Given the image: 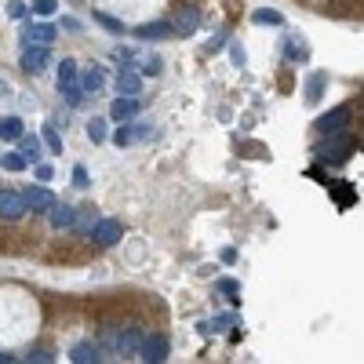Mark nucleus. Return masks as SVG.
Returning <instances> with one entry per match:
<instances>
[{
  "instance_id": "20e7f679",
  "label": "nucleus",
  "mask_w": 364,
  "mask_h": 364,
  "mask_svg": "<svg viewBox=\"0 0 364 364\" xmlns=\"http://www.w3.org/2000/svg\"><path fill=\"white\" fill-rule=\"evenodd\" d=\"M350 117H353V110L350 106H339V110H332V113H325V117H317V132L320 135H332V132H342V127L350 124Z\"/></svg>"
},
{
  "instance_id": "a211bd4d",
  "label": "nucleus",
  "mask_w": 364,
  "mask_h": 364,
  "mask_svg": "<svg viewBox=\"0 0 364 364\" xmlns=\"http://www.w3.org/2000/svg\"><path fill=\"white\" fill-rule=\"evenodd\" d=\"M18 135H23V120H18V117H0V139L15 142Z\"/></svg>"
},
{
  "instance_id": "c9c22d12",
  "label": "nucleus",
  "mask_w": 364,
  "mask_h": 364,
  "mask_svg": "<svg viewBox=\"0 0 364 364\" xmlns=\"http://www.w3.org/2000/svg\"><path fill=\"white\" fill-rule=\"evenodd\" d=\"M222 44H226V33H219V37H215V40H211V44H208V51H211V55H215V51H219V48H222Z\"/></svg>"
},
{
  "instance_id": "2eb2a0df",
  "label": "nucleus",
  "mask_w": 364,
  "mask_h": 364,
  "mask_svg": "<svg viewBox=\"0 0 364 364\" xmlns=\"http://www.w3.org/2000/svg\"><path fill=\"white\" fill-rule=\"evenodd\" d=\"M70 360H77V364H95V360H102V350L95 346V342H77L73 353H70Z\"/></svg>"
},
{
  "instance_id": "c756f323",
  "label": "nucleus",
  "mask_w": 364,
  "mask_h": 364,
  "mask_svg": "<svg viewBox=\"0 0 364 364\" xmlns=\"http://www.w3.org/2000/svg\"><path fill=\"white\" fill-rule=\"evenodd\" d=\"M73 186H80V189H84V186H92V179H88V168H80V164L73 168Z\"/></svg>"
},
{
  "instance_id": "39448f33",
  "label": "nucleus",
  "mask_w": 364,
  "mask_h": 364,
  "mask_svg": "<svg viewBox=\"0 0 364 364\" xmlns=\"http://www.w3.org/2000/svg\"><path fill=\"white\" fill-rule=\"evenodd\" d=\"M139 357H142L146 364L168 360V339H164V335H146V339L139 342Z\"/></svg>"
},
{
  "instance_id": "393cba45",
  "label": "nucleus",
  "mask_w": 364,
  "mask_h": 364,
  "mask_svg": "<svg viewBox=\"0 0 364 364\" xmlns=\"http://www.w3.org/2000/svg\"><path fill=\"white\" fill-rule=\"evenodd\" d=\"M251 23H259V26H281L284 18L277 15V11H255V15H251Z\"/></svg>"
},
{
  "instance_id": "6ab92c4d",
  "label": "nucleus",
  "mask_w": 364,
  "mask_h": 364,
  "mask_svg": "<svg viewBox=\"0 0 364 364\" xmlns=\"http://www.w3.org/2000/svg\"><path fill=\"white\" fill-rule=\"evenodd\" d=\"M139 342H142V335H139L135 328H124V332L117 335V350H120V353H132V350H139Z\"/></svg>"
},
{
  "instance_id": "9d476101",
  "label": "nucleus",
  "mask_w": 364,
  "mask_h": 364,
  "mask_svg": "<svg viewBox=\"0 0 364 364\" xmlns=\"http://www.w3.org/2000/svg\"><path fill=\"white\" fill-rule=\"evenodd\" d=\"M197 26H201V15H197V8H182V11H179V18L171 23V33L189 37V33H197Z\"/></svg>"
},
{
  "instance_id": "423d86ee",
  "label": "nucleus",
  "mask_w": 364,
  "mask_h": 364,
  "mask_svg": "<svg viewBox=\"0 0 364 364\" xmlns=\"http://www.w3.org/2000/svg\"><path fill=\"white\" fill-rule=\"evenodd\" d=\"M26 211H40V215H48V208L55 204V194L51 189H44V186H33V189H26Z\"/></svg>"
},
{
  "instance_id": "4468645a",
  "label": "nucleus",
  "mask_w": 364,
  "mask_h": 364,
  "mask_svg": "<svg viewBox=\"0 0 364 364\" xmlns=\"http://www.w3.org/2000/svg\"><path fill=\"white\" fill-rule=\"evenodd\" d=\"M15 142H18V153L26 157V164H37V157H40V146H44V142H40V135H26V132H23V135H18Z\"/></svg>"
},
{
  "instance_id": "a878e982",
  "label": "nucleus",
  "mask_w": 364,
  "mask_h": 364,
  "mask_svg": "<svg viewBox=\"0 0 364 364\" xmlns=\"http://www.w3.org/2000/svg\"><path fill=\"white\" fill-rule=\"evenodd\" d=\"M320 92H325V73H317V77L306 84V102H317V99H320Z\"/></svg>"
},
{
  "instance_id": "1a4fd4ad",
  "label": "nucleus",
  "mask_w": 364,
  "mask_h": 364,
  "mask_svg": "<svg viewBox=\"0 0 364 364\" xmlns=\"http://www.w3.org/2000/svg\"><path fill=\"white\" fill-rule=\"evenodd\" d=\"M77 80H80V92L84 95H99L106 88V70L102 66H88V70H84V77H77Z\"/></svg>"
},
{
  "instance_id": "e433bc0d",
  "label": "nucleus",
  "mask_w": 364,
  "mask_h": 364,
  "mask_svg": "<svg viewBox=\"0 0 364 364\" xmlns=\"http://www.w3.org/2000/svg\"><path fill=\"white\" fill-rule=\"evenodd\" d=\"M219 259H222V263H237V251H233V248H222Z\"/></svg>"
},
{
  "instance_id": "7c9ffc66",
  "label": "nucleus",
  "mask_w": 364,
  "mask_h": 364,
  "mask_svg": "<svg viewBox=\"0 0 364 364\" xmlns=\"http://www.w3.org/2000/svg\"><path fill=\"white\" fill-rule=\"evenodd\" d=\"M95 23H99V26H106V30H113V33H120V30H124V26L117 23V18H110V15H95Z\"/></svg>"
},
{
  "instance_id": "f03ea898",
  "label": "nucleus",
  "mask_w": 364,
  "mask_h": 364,
  "mask_svg": "<svg viewBox=\"0 0 364 364\" xmlns=\"http://www.w3.org/2000/svg\"><path fill=\"white\" fill-rule=\"evenodd\" d=\"M124 237V226L117 222V219H99L95 226H92V233H88V241H95L99 248H110V244H117Z\"/></svg>"
},
{
  "instance_id": "5701e85b",
  "label": "nucleus",
  "mask_w": 364,
  "mask_h": 364,
  "mask_svg": "<svg viewBox=\"0 0 364 364\" xmlns=\"http://www.w3.org/2000/svg\"><path fill=\"white\" fill-rule=\"evenodd\" d=\"M40 142H44L51 153H62V139H58V132H55V124H48L44 132H40Z\"/></svg>"
},
{
  "instance_id": "b1692460",
  "label": "nucleus",
  "mask_w": 364,
  "mask_h": 364,
  "mask_svg": "<svg viewBox=\"0 0 364 364\" xmlns=\"http://www.w3.org/2000/svg\"><path fill=\"white\" fill-rule=\"evenodd\" d=\"M0 168H4V171H23V168H26V157L18 153V149H15V153H4V157H0Z\"/></svg>"
},
{
  "instance_id": "f8f14e48",
  "label": "nucleus",
  "mask_w": 364,
  "mask_h": 364,
  "mask_svg": "<svg viewBox=\"0 0 364 364\" xmlns=\"http://www.w3.org/2000/svg\"><path fill=\"white\" fill-rule=\"evenodd\" d=\"M117 92H120V95H139V92H142V73L120 66V73H117Z\"/></svg>"
},
{
  "instance_id": "9b49d317",
  "label": "nucleus",
  "mask_w": 364,
  "mask_h": 364,
  "mask_svg": "<svg viewBox=\"0 0 364 364\" xmlns=\"http://www.w3.org/2000/svg\"><path fill=\"white\" fill-rule=\"evenodd\" d=\"M51 40H55V26H48V23H37V26H30L23 33V44H44V48H51Z\"/></svg>"
},
{
  "instance_id": "f257e3e1",
  "label": "nucleus",
  "mask_w": 364,
  "mask_h": 364,
  "mask_svg": "<svg viewBox=\"0 0 364 364\" xmlns=\"http://www.w3.org/2000/svg\"><path fill=\"white\" fill-rule=\"evenodd\" d=\"M350 149H353V139L350 135H342V132H332L325 142H320L313 153H317V161H346L350 157Z\"/></svg>"
},
{
  "instance_id": "72a5a7b5",
  "label": "nucleus",
  "mask_w": 364,
  "mask_h": 364,
  "mask_svg": "<svg viewBox=\"0 0 364 364\" xmlns=\"http://www.w3.org/2000/svg\"><path fill=\"white\" fill-rule=\"evenodd\" d=\"M51 175H55V171H51V164H37V179H40V182H48Z\"/></svg>"
},
{
  "instance_id": "0eeeda50",
  "label": "nucleus",
  "mask_w": 364,
  "mask_h": 364,
  "mask_svg": "<svg viewBox=\"0 0 364 364\" xmlns=\"http://www.w3.org/2000/svg\"><path fill=\"white\" fill-rule=\"evenodd\" d=\"M139 117V99L135 95H120V99H113V106H110V120H135Z\"/></svg>"
},
{
  "instance_id": "dca6fc26",
  "label": "nucleus",
  "mask_w": 364,
  "mask_h": 364,
  "mask_svg": "<svg viewBox=\"0 0 364 364\" xmlns=\"http://www.w3.org/2000/svg\"><path fill=\"white\" fill-rule=\"evenodd\" d=\"M95 222H99V215H95V208H80L77 215H73V226H70V230H77L80 237H88V233H92V226H95Z\"/></svg>"
},
{
  "instance_id": "412c9836",
  "label": "nucleus",
  "mask_w": 364,
  "mask_h": 364,
  "mask_svg": "<svg viewBox=\"0 0 364 364\" xmlns=\"http://www.w3.org/2000/svg\"><path fill=\"white\" fill-rule=\"evenodd\" d=\"M77 77H80L77 62H73V58H62V62H58V84H73Z\"/></svg>"
},
{
  "instance_id": "6e6552de",
  "label": "nucleus",
  "mask_w": 364,
  "mask_h": 364,
  "mask_svg": "<svg viewBox=\"0 0 364 364\" xmlns=\"http://www.w3.org/2000/svg\"><path fill=\"white\" fill-rule=\"evenodd\" d=\"M48 66V48L44 44H26L23 48V70L26 73H40Z\"/></svg>"
},
{
  "instance_id": "ddd939ff",
  "label": "nucleus",
  "mask_w": 364,
  "mask_h": 364,
  "mask_svg": "<svg viewBox=\"0 0 364 364\" xmlns=\"http://www.w3.org/2000/svg\"><path fill=\"white\" fill-rule=\"evenodd\" d=\"M73 215H77V208L58 204V201L48 208V219H51V226H55V230H70V226H73Z\"/></svg>"
},
{
  "instance_id": "4be33fe9",
  "label": "nucleus",
  "mask_w": 364,
  "mask_h": 364,
  "mask_svg": "<svg viewBox=\"0 0 364 364\" xmlns=\"http://www.w3.org/2000/svg\"><path fill=\"white\" fill-rule=\"evenodd\" d=\"M58 92H62V99H66L70 106H80V102H84V92H80V80H73V84H58Z\"/></svg>"
},
{
  "instance_id": "c85d7f7f",
  "label": "nucleus",
  "mask_w": 364,
  "mask_h": 364,
  "mask_svg": "<svg viewBox=\"0 0 364 364\" xmlns=\"http://www.w3.org/2000/svg\"><path fill=\"white\" fill-rule=\"evenodd\" d=\"M26 11H30V8L23 4V0H8V15H11V18H26Z\"/></svg>"
},
{
  "instance_id": "7ed1b4c3",
  "label": "nucleus",
  "mask_w": 364,
  "mask_h": 364,
  "mask_svg": "<svg viewBox=\"0 0 364 364\" xmlns=\"http://www.w3.org/2000/svg\"><path fill=\"white\" fill-rule=\"evenodd\" d=\"M26 215V197L18 189H0V219H23Z\"/></svg>"
},
{
  "instance_id": "473e14b6",
  "label": "nucleus",
  "mask_w": 364,
  "mask_h": 364,
  "mask_svg": "<svg viewBox=\"0 0 364 364\" xmlns=\"http://www.w3.org/2000/svg\"><path fill=\"white\" fill-rule=\"evenodd\" d=\"M26 360H33V364H37V360H40V364H48V360H55V357H51L48 350H33V353H30Z\"/></svg>"
},
{
  "instance_id": "aec40b11",
  "label": "nucleus",
  "mask_w": 364,
  "mask_h": 364,
  "mask_svg": "<svg viewBox=\"0 0 364 364\" xmlns=\"http://www.w3.org/2000/svg\"><path fill=\"white\" fill-rule=\"evenodd\" d=\"M88 139L99 146V142H106L110 139V127H106V120L102 117H95V120H88Z\"/></svg>"
},
{
  "instance_id": "cd10ccee",
  "label": "nucleus",
  "mask_w": 364,
  "mask_h": 364,
  "mask_svg": "<svg viewBox=\"0 0 364 364\" xmlns=\"http://www.w3.org/2000/svg\"><path fill=\"white\" fill-rule=\"evenodd\" d=\"M219 291H222V295H230L233 303H241V299H237V295H241V284H237V281H230V277H226V281H219Z\"/></svg>"
},
{
  "instance_id": "f3484780",
  "label": "nucleus",
  "mask_w": 364,
  "mask_h": 364,
  "mask_svg": "<svg viewBox=\"0 0 364 364\" xmlns=\"http://www.w3.org/2000/svg\"><path fill=\"white\" fill-rule=\"evenodd\" d=\"M168 33H171V23H146V26L135 30L139 40H164Z\"/></svg>"
},
{
  "instance_id": "bb28decb",
  "label": "nucleus",
  "mask_w": 364,
  "mask_h": 364,
  "mask_svg": "<svg viewBox=\"0 0 364 364\" xmlns=\"http://www.w3.org/2000/svg\"><path fill=\"white\" fill-rule=\"evenodd\" d=\"M33 11H37L40 18H48V15H55V11H58V0H37Z\"/></svg>"
},
{
  "instance_id": "f704fd0d",
  "label": "nucleus",
  "mask_w": 364,
  "mask_h": 364,
  "mask_svg": "<svg viewBox=\"0 0 364 364\" xmlns=\"http://www.w3.org/2000/svg\"><path fill=\"white\" fill-rule=\"evenodd\" d=\"M230 55H233V62H237V66H244V48H241V44H233Z\"/></svg>"
},
{
  "instance_id": "2f4dec72",
  "label": "nucleus",
  "mask_w": 364,
  "mask_h": 364,
  "mask_svg": "<svg viewBox=\"0 0 364 364\" xmlns=\"http://www.w3.org/2000/svg\"><path fill=\"white\" fill-rule=\"evenodd\" d=\"M161 66H164L161 58H149L146 66H142V73H146V77H157V73H161Z\"/></svg>"
}]
</instances>
